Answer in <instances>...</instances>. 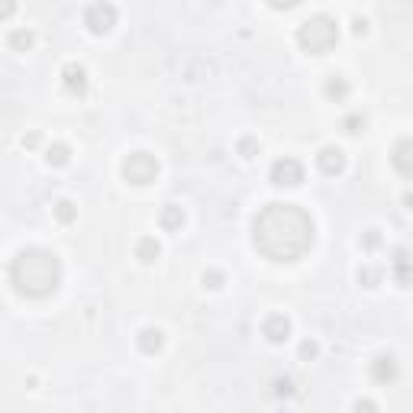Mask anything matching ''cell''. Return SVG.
<instances>
[{
    "label": "cell",
    "instance_id": "19",
    "mask_svg": "<svg viewBox=\"0 0 413 413\" xmlns=\"http://www.w3.org/2000/svg\"><path fill=\"white\" fill-rule=\"evenodd\" d=\"M355 278H358V284H362V287H378L381 278H384V271H381L378 265H362Z\"/></svg>",
    "mask_w": 413,
    "mask_h": 413
},
{
    "label": "cell",
    "instance_id": "12",
    "mask_svg": "<svg viewBox=\"0 0 413 413\" xmlns=\"http://www.w3.org/2000/svg\"><path fill=\"white\" fill-rule=\"evenodd\" d=\"M161 346H165V333H161L159 326H145L143 333H139V349H143L145 355H159Z\"/></svg>",
    "mask_w": 413,
    "mask_h": 413
},
{
    "label": "cell",
    "instance_id": "27",
    "mask_svg": "<svg viewBox=\"0 0 413 413\" xmlns=\"http://www.w3.org/2000/svg\"><path fill=\"white\" fill-rule=\"evenodd\" d=\"M17 13V0H0V23Z\"/></svg>",
    "mask_w": 413,
    "mask_h": 413
},
{
    "label": "cell",
    "instance_id": "18",
    "mask_svg": "<svg viewBox=\"0 0 413 413\" xmlns=\"http://www.w3.org/2000/svg\"><path fill=\"white\" fill-rule=\"evenodd\" d=\"M7 45L13 52H29L36 45V36H33V29H13V33L7 36Z\"/></svg>",
    "mask_w": 413,
    "mask_h": 413
},
{
    "label": "cell",
    "instance_id": "16",
    "mask_svg": "<svg viewBox=\"0 0 413 413\" xmlns=\"http://www.w3.org/2000/svg\"><path fill=\"white\" fill-rule=\"evenodd\" d=\"M394 281L400 287H410V252L407 249L394 252Z\"/></svg>",
    "mask_w": 413,
    "mask_h": 413
},
{
    "label": "cell",
    "instance_id": "3",
    "mask_svg": "<svg viewBox=\"0 0 413 413\" xmlns=\"http://www.w3.org/2000/svg\"><path fill=\"white\" fill-rule=\"evenodd\" d=\"M336 43H339V26L326 13H317V17H310L297 29V45L307 55H326V52L336 49Z\"/></svg>",
    "mask_w": 413,
    "mask_h": 413
},
{
    "label": "cell",
    "instance_id": "26",
    "mask_svg": "<svg viewBox=\"0 0 413 413\" xmlns=\"http://www.w3.org/2000/svg\"><path fill=\"white\" fill-rule=\"evenodd\" d=\"M223 284H226V278H223V271H217V268L203 271V287H210V291H219Z\"/></svg>",
    "mask_w": 413,
    "mask_h": 413
},
{
    "label": "cell",
    "instance_id": "8",
    "mask_svg": "<svg viewBox=\"0 0 413 413\" xmlns=\"http://www.w3.org/2000/svg\"><path fill=\"white\" fill-rule=\"evenodd\" d=\"M61 85H65V91L71 94V97H85L87 94V71L78 61H68L65 68H61Z\"/></svg>",
    "mask_w": 413,
    "mask_h": 413
},
{
    "label": "cell",
    "instance_id": "13",
    "mask_svg": "<svg viewBox=\"0 0 413 413\" xmlns=\"http://www.w3.org/2000/svg\"><path fill=\"white\" fill-rule=\"evenodd\" d=\"M159 223L165 233H181V226H184V210H181L177 203H168V207H161Z\"/></svg>",
    "mask_w": 413,
    "mask_h": 413
},
{
    "label": "cell",
    "instance_id": "22",
    "mask_svg": "<svg viewBox=\"0 0 413 413\" xmlns=\"http://www.w3.org/2000/svg\"><path fill=\"white\" fill-rule=\"evenodd\" d=\"M365 126H368V119H365L362 113H349V117L342 119V129H346L349 136H358V133H365Z\"/></svg>",
    "mask_w": 413,
    "mask_h": 413
},
{
    "label": "cell",
    "instance_id": "10",
    "mask_svg": "<svg viewBox=\"0 0 413 413\" xmlns=\"http://www.w3.org/2000/svg\"><path fill=\"white\" fill-rule=\"evenodd\" d=\"M397 358L394 355H378L375 362H371V378L378 381V384H391L397 378Z\"/></svg>",
    "mask_w": 413,
    "mask_h": 413
},
{
    "label": "cell",
    "instance_id": "30",
    "mask_svg": "<svg viewBox=\"0 0 413 413\" xmlns=\"http://www.w3.org/2000/svg\"><path fill=\"white\" fill-rule=\"evenodd\" d=\"M39 139H43L39 133H29V136H23V145H26V149H36V145H39Z\"/></svg>",
    "mask_w": 413,
    "mask_h": 413
},
{
    "label": "cell",
    "instance_id": "6",
    "mask_svg": "<svg viewBox=\"0 0 413 413\" xmlns=\"http://www.w3.org/2000/svg\"><path fill=\"white\" fill-rule=\"evenodd\" d=\"M271 184L275 187H297L300 181H304V165L297 159H291V155H284V159H278L275 165H271L268 171Z\"/></svg>",
    "mask_w": 413,
    "mask_h": 413
},
{
    "label": "cell",
    "instance_id": "14",
    "mask_svg": "<svg viewBox=\"0 0 413 413\" xmlns=\"http://www.w3.org/2000/svg\"><path fill=\"white\" fill-rule=\"evenodd\" d=\"M349 91H352V87H349V81H346L342 75H329V78H326V85H323V94H326L329 101H336V103L346 101Z\"/></svg>",
    "mask_w": 413,
    "mask_h": 413
},
{
    "label": "cell",
    "instance_id": "24",
    "mask_svg": "<svg viewBox=\"0 0 413 413\" xmlns=\"http://www.w3.org/2000/svg\"><path fill=\"white\" fill-rule=\"evenodd\" d=\"M317 355H320V342L317 339H304L300 342V362H313Z\"/></svg>",
    "mask_w": 413,
    "mask_h": 413
},
{
    "label": "cell",
    "instance_id": "20",
    "mask_svg": "<svg viewBox=\"0 0 413 413\" xmlns=\"http://www.w3.org/2000/svg\"><path fill=\"white\" fill-rule=\"evenodd\" d=\"M236 152L242 155V159H255V155L261 152V143L255 139V136H242V139L236 143Z\"/></svg>",
    "mask_w": 413,
    "mask_h": 413
},
{
    "label": "cell",
    "instance_id": "21",
    "mask_svg": "<svg viewBox=\"0 0 413 413\" xmlns=\"http://www.w3.org/2000/svg\"><path fill=\"white\" fill-rule=\"evenodd\" d=\"M52 210H55V219H59V223H75V217H78V207L71 201H59L55 203V207H52Z\"/></svg>",
    "mask_w": 413,
    "mask_h": 413
},
{
    "label": "cell",
    "instance_id": "7",
    "mask_svg": "<svg viewBox=\"0 0 413 413\" xmlns=\"http://www.w3.org/2000/svg\"><path fill=\"white\" fill-rule=\"evenodd\" d=\"M261 336L268 339V342H275V346H281V342L291 339V320H287L284 313H268L265 323H261Z\"/></svg>",
    "mask_w": 413,
    "mask_h": 413
},
{
    "label": "cell",
    "instance_id": "17",
    "mask_svg": "<svg viewBox=\"0 0 413 413\" xmlns=\"http://www.w3.org/2000/svg\"><path fill=\"white\" fill-rule=\"evenodd\" d=\"M45 161H49L52 168H65L68 161H71V149H68L65 143H52L49 149H45Z\"/></svg>",
    "mask_w": 413,
    "mask_h": 413
},
{
    "label": "cell",
    "instance_id": "28",
    "mask_svg": "<svg viewBox=\"0 0 413 413\" xmlns=\"http://www.w3.org/2000/svg\"><path fill=\"white\" fill-rule=\"evenodd\" d=\"M268 3H271L275 10H294L297 3H304V0H268Z\"/></svg>",
    "mask_w": 413,
    "mask_h": 413
},
{
    "label": "cell",
    "instance_id": "15",
    "mask_svg": "<svg viewBox=\"0 0 413 413\" xmlns=\"http://www.w3.org/2000/svg\"><path fill=\"white\" fill-rule=\"evenodd\" d=\"M159 255H161V245L155 236H143L139 242H136V259L143 261V265H152Z\"/></svg>",
    "mask_w": 413,
    "mask_h": 413
},
{
    "label": "cell",
    "instance_id": "5",
    "mask_svg": "<svg viewBox=\"0 0 413 413\" xmlns=\"http://www.w3.org/2000/svg\"><path fill=\"white\" fill-rule=\"evenodd\" d=\"M85 26H87V33H94V36H107L110 29L117 26V7L107 3V0H94V3H87Z\"/></svg>",
    "mask_w": 413,
    "mask_h": 413
},
{
    "label": "cell",
    "instance_id": "2",
    "mask_svg": "<svg viewBox=\"0 0 413 413\" xmlns=\"http://www.w3.org/2000/svg\"><path fill=\"white\" fill-rule=\"evenodd\" d=\"M10 284L26 300H45L61 287V261L55 252L26 245L10 261Z\"/></svg>",
    "mask_w": 413,
    "mask_h": 413
},
{
    "label": "cell",
    "instance_id": "29",
    "mask_svg": "<svg viewBox=\"0 0 413 413\" xmlns=\"http://www.w3.org/2000/svg\"><path fill=\"white\" fill-rule=\"evenodd\" d=\"M352 33H355V36H365V33H368V20L355 17V20H352Z\"/></svg>",
    "mask_w": 413,
    "mask_h": 413
},
{
    "label": "cell",
    "instance_id": "23",
    "mask_svg": "<svg viewBox=\"0 0 413 413\" xmlns=\"http://www.w3.org/2000/svg\"><path fill=\"white\" fill-rule=\"evenodd\" d=\"M358 245H362L365 252H375V249H381V233H378V229H365L362 239H358Z\"/></svg>",
    "mask_w": 413,
    "mask_h": 413
},
{
    "label": "cell",
    "instance_id": "25",
    "mask_svg": "<svg viewBox=\"0 0 413 413\" xmlns=\"http://www.w3.org/2000/svg\"><path fill=\"white\" fill-rule=\"evenodd\" d=\"M271 388H275V391H271L275 397H291V394H294V381H291V378H275V381H271Z\"/></svg>",
    "mask_w": 413,
    "mask_h": 413
},
{
    "label": "cell",
    "instance_id": "1",
    "mask_svg": "<svg viewBox=\"0 0 413 413\" xmlns=\"http://www.w3.org/2000/svg\"><path fill=\"white\" fill-rule=\"evenodd\" d=\"M317 242L313 217L297 203H265L252 219V245L271 261L304 259Z\"/></svg>",
    "mask_w": 413,
    "mask_h": 413
},
{
    "label": "cell",
    "instance_id": "11",
    "mask_svg": "<svg viewBox=\"0 0 413 413\" xmlns=\"http://www.w3.org/2000/svg\"><path fill=\"white\" fill-rule=\"evenodd\" d=\"M410 152H413V143H410V139H400V143L394 145V155H391V161H394V168H397V175H400V177H410V175H413Z\"/></svg>",
    "mask_w": 413,
    "mask_h": 413
},
{
    "label": "cell",
    "instance_id": "9",
    "mask_svg": "<svg viewBox=\"0 0 413 413\" xmlns=\"http://www.w3.org/2000/svg\"><path fill=\"white\" fill-rule=\"evenodd\" d=\"M317 168L329 177L342 175V171H346V152L336 149V145H326V149H320V155H317Z\"/></svg>",
    "mask_w": 413,
    "mask_h": 413
},
{
    "label": "cell",
    "instance_id": "31",
    "mask_svg": "<svg viewBox=\"0 0 413 413\" xmlns=\"http://www.w3.org/2000/svg\"><path fill=\"white\" fill-rule=\"evenodd\" d=\"M355 410H378V407L371 404V400H358V404H355Z\"/></svg>",
    "mask_w": 413,
    "mask_h": 413
},
{
    "label": "cell",
    "instance_id": "4",
    "mask_svg": "<svg viewBox=\"0 0 413 413\" xmlns=\"http://www.w3.org/2000/svg\"><path fill=\"white\" fill-rule=\"evenodd\" d=\"M123 177L136 187L152 184L155 177H159V159L152 152H129L123 159Z\"/></svg>",
    "mask_w": 413,
    "mask_h": 413
}]
</instances>
